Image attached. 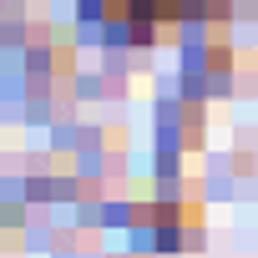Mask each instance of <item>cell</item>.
Instances as JSON below:
<instances>
[{
    "mask_svg": "<svg viewBox=\"0 0 258 258\" xmlns=\"http://www.w3.org/2000/svg\"><path fill=\"white\" fill-rule=\"evenodd\" d=\"M106 16H121V21H132L137 31L152 26V21H177L198 6H213V0H101Z\"/></svg>",
    "mask_w": 258,
    "mask_h": 258,
    "instance_id": "cell-1",
    "label": "cell"
}]
</instances>
